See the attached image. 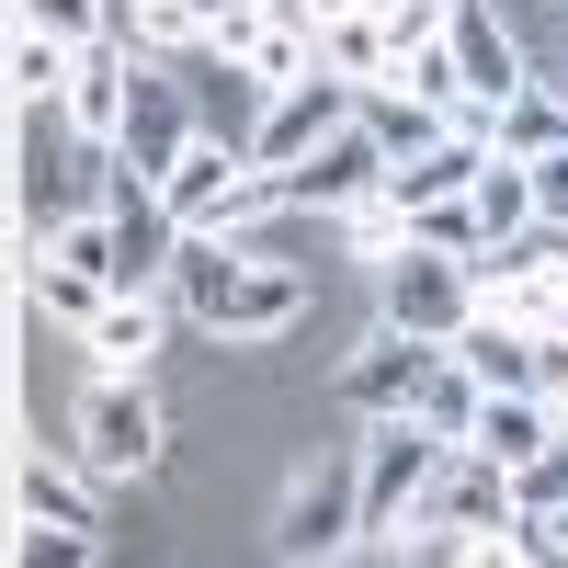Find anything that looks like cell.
I'll list each match as a JSON object with an SVG mask.
<instances>
[{
	"mask_svg": "<svg viewBox=\"0 0 568 568\" xmlns=\"http://www.w3.org/2000/svg\"><path fill=\"white\" fill-rule=\"evenodd\" d=\"M444 455H455V444H444L420 409H387V420H375V444H364V535H375V546L409 535V511L433 500Z\"/></svg>",
	"mask_w": 568,
	"mask_h": 568,
	"instance_id": "cell-1",
	"label": "cell"
},
{
	"mask_svg": "<svg viewBox=\"0 0 568 568\" xmlns=\"http://www.w3.org/2000/svg\"><path fill=\"white\" fill-rule=\"evenodd\" d=\"M375 307H387V329H420V342H455L466 318H478V262H455L433 240H409L375 262Z\"/></svg>",
	"mask_w": 568,
	"mask_h": 568,
	"instance_id": "cell-2",
	"label": "cell"
},
{
	"mask_svg": "<svg viewBox=\"0 0 568 568\" xmlns=\"http://www.w3.org/2000/svg\"><path fill=\"white\" fill-rule=\"evenodd\" d=\"M342 546H364V455L307 466L273 511V557H342Z\"/></svg>",
	"mask_w": 568,
	"mask_h": 568,
	"instance_id": "cell-3",
	"label": "cell"
},
{
	"mask_svg": "<svg viewBox=\"0 0 568 568\" xmlns=\"http://www.w3.org/2000/svg\"><path fill=\"white\" fill-rule=\"evenodd\" d=\"M364 114V80H342V69H307V80H284L273 103H262V125H251V160L262 171H296L318 136H342Z\"/></svg>",
	"mask_w": 568,
	"mask_h": 568,
	"instance_id": "cell-4",
	"label": "cell"
},
{
	"mask_svg": "<svg viewBox=\"0 0 568 568\" xmlns=\"http://www.w3.org/2000/svg\"><path fill=\"white\" fill-rule=\"evenodd\" d=\"M80 466H91V478H149V466H160V398L136 387V375H91V398H80Z\"/></svg>",
	"mask_w": 568,
	"mask_h": 568,
	"instance_id": "cell-5",
	"label": "cell"
},
{
	"mask_svg": "<svg viewBox=\"0 0 568 568\" xmlns=\"http://www.w3.org/2000/svg\"><path fill=\"white\" fill-rule=\"evenodd\" d=\"M398 160H387V136H375L364 114L342 125V136H318V149L284 171V216H342V205H364L375 182H387Z\"/></svg>",
	"mask_w": 568,
	"mask_h": 568,
	"instance_id": "cell-6",
	"label": "cell"
},
{
	"mask_svg": "<svg viewBox=\"0 0 568 568\" xmlns=\"http://www.w3.org/2000/svg\"><path fill=\"white\" fill-rule=\"evenodd\" d=\"M103 216H114V284H125V296L171 284V262H182V216H171V194H160V182H149V171H114Z\"/></svg>",
	"mask_w": 568,
	"mask_h": 568,
	"instance_id": "cell-7",
	"label": "cell"
},
{
	"mask_svg": "<svg viewBox=\"0 0 568 568\" xmlns=\"http://www.w3.org/2000/svg\"><path fill=\"white\" fill-rule=\"evenodd\" d=\"M455 342H420V329H375V342L342 364V409L353 420H387V409H420V387H433V364Z\"/></svg>",
	"mask_w": 568,
	"mask_h": 568,
	"instance_id": "cell-8",
	"label": "cell"
},
{
	"mask_svg": "<svg viewBox=\"0 0 568 568\" xmlns=\"http://www.w3.org/2000/svg\"><path fill=\"white\" fill-rule=\"evenodd\" d=\"M524 511V466H500V455H478V444H455L444 455V478H433V500L409 511V524H466V535H489V524H511Z\"/></svg>",
	"mask_w": 568,
	"mask_h": 568,
	"instance_id": "cell-9",
	"label": "cell"
},
{
	"mask_svg": "<svg viewBox=\"0 0 568 568\" xmlns=\"http://www.w3.org/2000/svg\"><path fill=\"white\" fill-rule=\"evenodd\" d=\"M182 149H194V114H182V91L160 80V58H136V103H125V136H114V171H149L171 182Z\"/></svg>",
	"mask_w": 568,
	"mask_h": 568,
	"instance_id": "cell-10",
	"label": "cell"
},
{
	"mask_svg": "<svg viewBox=\"0 0 568 568\" xmlns=\"http://www.w3.org/2000/svg\"><path fill=\"white\" fill-rule=\"evenodd\" d=\"M125 103H136V45L91 34L80 69H69V125H80V149H114V136H125Z\"/></svg>",
	"mask_w": 568,
	"mask_h": 568,
	"instance_id": "cell-11",
	"label": "cell"
},
{
	"mask_svg": "<svg viewBox=\"0 0 568 568\" xmlns=\"http://www.w3.org/2000/svg\"><path fill=\"white\" fill-rule=\"evenodd\" d=\"M296 318H307V273H296V262H251L240 296L216 307V342H284Z\"/></svg>",
	"mask_w": 568,
	"mask_h": 568,
	"instance_id": "cell-12",
	"label": "cell"
},
{
	"mask_svg": "<svg viewBox=\"0 0 568 568\" xmlns=\"http://www.w3.org/2000/svg\"><path fill=\"white\" fill-rule=\"evenodd\" d=\"M455 69H466V91H478V103H511V91H524L535 69H524V45H511L500 34V12H489V0H455Z\"/></svg>",
	"mask_w": 568,
	"mask_h": 568,
	"instance_id": "cell-13",
	"label": "cell"
},
{
	"mask_svg": "<svg viewBox=\"0 0 568 568\" xmlns=\"http://www.w3.org/2000/svg\"><path fill=\"white\" fill-rule=\"evenodd\" d=\"M240 182H251V149H240V136H194V149H182V171L160 182V194H171V216H182V227H216Z\"/></svg>",
	"mask_w": 568,
	"mask_h": 568,
	"instance_id": "cell-14",
	"label": "cell"
},
{
	"mask_svg": "<svg viewBox=\"0 0 568 568\" xmlns=\"http://www.w3.org/2000/svg\"><path fill=\"white\" fill-rule=\"evenodd\" d=\"M557 433H568V420H557V398H546V387H500V398L478 409V433H466V444L500 455V466H535Z\"/></svg>",
	"mask_w": 568,
	"mask_h": 568,
	"instance_id": "cell-15",
	"label": "cell"
},
{
	"mask_svg": "<svg viewBox=\"0 0 568 568\" xmlns=\"http://www.w3.org/2000/svg\"><path fill=\"white\" fill-rule=\"evenodd\" d=\"M478 171H489V136H444V149L398 160L387 182H398V205L420 216V205H444V194H478Z\"/></svg>",
	"mask_w": 568,
	"mask_h": 568,
	"instance_id": "cell-16",
	"label": "cell"
},
{
	"mask_svg": "<svg viewBox=\"0 0 568 568\" xmlns=\"http://www.w3.org/2000/svg\"><path fill=\"white\" fill-rule=\"evenodd\" d=\"M80 353H91V375H149V353H160V307H149V296H114L103 318L80 329Z\"/></svg>",
	"mask_w": 568,
	"mask_h": 568,
	"instance_id": "cell-17",
	"label": "cell"
},
{
	"mask_svg": "<svg viewBox=\"0 0 568 568\" xmlns=\"http://www.w3.org/2000/svg\"><path fill=\"white\" fill-rule=\"evenodd\" d=\"M12 511L91 535V466H80V455H69V466H58V455H23V466H12Z\"/></svg>",
	"mask_w": 568,
	"mask_h": 568,
	"instance_id": "cell-18",
	"label": "cell"
},
{
	"mask_svg": "<svg viewBox=\"0 0 568 568\" xmlns=\"http://www.w3.org/2000/svg\"><path fill=\"white\" fill-rule=\"evenodd\" d=\"M478 216H489V251H511V240H535V227H546V205H535V160H511V149H489V171H478Z\"/></svg>",
	"mask_w": 568,
	"mask_h": 568,
	"instance_id": "cell-19",
	"label": "cell"
},
{
	"mask_svg": "<svg viewBox=\"0 0 568 568\" xmlns=\"http://www.w3.org/2000/svg\"><path fill=\"white\" fill-rule=\"evenodd\" d=\"M455 353H466V375H478L489 398H500V387H535V329H511V318H489V307L455 329Z\"/></svg>",
	"mask_w": 568,
	"mask_h": 568,
	"instance_id": "cell-20",
	"label": "cell"
},
{
	"mask_svg": "<svg viewBox=\"0 0 568 568\" xmlns=\"http://www.w3.org/2000/svg\"><path fill=\"white\" fill-rule=\"evenodd\" d=\"M364 125L387 136V160H420V149H444V136H455V125L420 103L409 80H364Z\"/></svg>",
	"mask_w": 568,
	"mask_h": 568,
	"instance_id": "cell-21",
	"label": "cell"
},
{
	"mask_svg": "<svg viewBox=\"0 0 568 568\" xmlns=\"http://www.w3.org/2000/svg\"><path fill=\"white\" fill-rule=\"evenodd\" d=\"M318 69H342V80H387V69H398L387 12H329V23H318Z\"/></svg>",
	"mask_w": 568,
	"mask_h": 568,
	"instance_id": "cell-22",
	"label": "cell"
},
{
	"mask_svg": "<svg viewBox=\"0 0 568 568\" xmlns=\"http://www.w3.org/2000/svg\"><path fill=\"white\" fill-rule=\"evenodd\" d=\"M34 307L58 318V329H91V318L114 307V284L91 273V262H69V251H45V262H34Z\"/></svg>",
	"mask_w": 568,
	"mask_h": 568,
	"instance_id": "cell-23",
	"label": "cell"
},
{
	"mask_svg": "<svg viewBox=\"0 0 568 568\" xmlns=\"http://www.w3.org/2000/svg\"><path fill=\"white\" fill-rule=\"evenodd\" d=\"M557 136H568V80H524V91L500 103V149H511V160H546Z\"/></svg>",
	"mask_w": 568,
	"mask_h": 568,
	"instance_id": "cell-24",
	"label": "cell"
},
{
	"mask_svg": "<svg viewBox=\"0 0 568 568\" xmlns=\"http://www.w3.org/2000/svg\"><path fill=\"white\" fill-rule=\"evenodd\" d=\"M240 58H251V80H262V91H284V80H307V69H318V23L273 12V23H262V34L240 45Z\"/></svg>",
	"mask_w": 568,
	"mask_h": 568,
	"instance_id": "cell-25",
	"label": "cell"
},
{
	"mask_svg": "<svg viewBox=\"0 0 568 568\" xmlns=\"http://www.w3.org/2000/svg\"><path fill=\"white\" fill-rule=\"evenodd\" d=\"M478 409H489V387L466 375V353H444V364H433V387H420V420H433L444 444H466V433H478Z\"/></svg>",
	"mask_w": 568,
	"mask_h": 568,
	"instance_id": "cell-26",
	"label": "cell"
},
{
	"mask_svg": "<svg viewBox=\"0 0 568 568\" xmlns=\"http://www.w3.org/2000/svg\"><path fill=\"white\" fill-rule=\"evenodd\" d=\"M69 69H80V45L23 23V45H12V91H23V103H69Z\"/></svg>",
	"mask_w": 568,
	"mask_h": 568,
	"instance_id": "cell-27",
	"label": "cell"
},
{
	"mask_svg": "<svg viewBox=\"0 0 568 568\" xmlns=\"http://www.w3.org/2000/svg\"><path fill=\"white\" fill-rule=\"evenodd\" d=\"M387 80H409V91H420V103H433L444 125H455V103H478V91H466V69H455V34H433V45H409V58H398Z\"/></svg>",
	"mask_w": 568,
	"mask_h": 568,
	"instance_id": "cell-28",
	"label": "cell"
},
{
	"mask_svg": "<svg viewBox=\"0 0 568 568\" xmlns=\"http://www.w3.org/2000/svg\"><path fill=\"white\" fill-rule=\"evenodd\" d=\"M125 45H136V58H194V45H205V12H194V0H136Z\"/></svg>",
	"mask_w": 568,
	"mask_h": 568,
	"instance_id": "cell-29",
	"label": "cell"
},
{
	"mask_svg": "<svg viewBox=\"0 0 568 568\" xmlns=\"http://www.w3.org/2000/svg\"><path fill=\"white\" fill-rule=\"evenodd\" d=\"M409 240H433V251H455V262H478V251H489V216H478V194H444V205H420V216H409Z\"/></svg>",
	"mask_w": 568,
	"mask_h": 568,
	"instance_id": "cell-30",
	"label": "cell"
},
{
	"mask_svg": "<svg viewBox=\"0 0 568 568\" xmlns=\"http://www.w3.org/2000/svg\"><path fill=\"white\" fill-rule=\"evenodd\" d=\"M342 227H353V251H364V262H387V251H409V205H398V182H375L364 205H342Z\"/></svg>",
	"mask_w": 568,
	"mask_h": 568,
	"instance_id": "cell-31",
	"label": "cell"
},
{
	"mask_svg": "<svg viewBox=\"0 0 568 568\" xmlns=\"http://www.w3.org/2000/svg\"><path fill=\"white\" fill-rule=\"evenodd\" d=\"M80 557H91V535H80V524H34V511H23L12 568H80Z\"/></svg>",
	"mask_w": 568,
	"mask_h": 568,
	"instance_id": "cell-32",
	"label": "cell"
},
{
	"mask_svg": "<svg viewBox=\"0 0 568 568\" xmlns=\"http://www.w3.org/2000/svg\"><path fill=\"white\" fill-rule=\"evenodd\" d=\"M23 23H34V34H69V45H91V34H103V0H23Z\"/></svg>",
	"mask_w": 568,
	"mask_h": 568,
	"instance_id": "cell-33",
	"label": "cell"
},
{
	"mask_svg": "<svg viewBox=\"0 0 568 568\" xmlns=\"http://www.w3.org/2000/svg\"><path fill=\"white\" fill-rule=\"evenodd\" d=\"M546 557H568V511H546Z\"/></svg>",
	"mask_w": 568,
	"mask_h": 568,
	"instance_id": "cell-34",
	"label": "cell"
}]
</instances>
